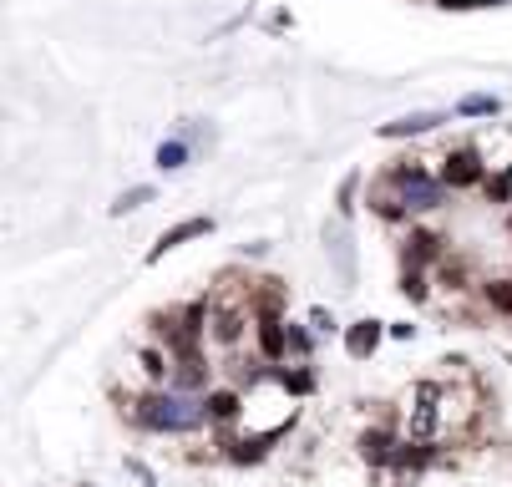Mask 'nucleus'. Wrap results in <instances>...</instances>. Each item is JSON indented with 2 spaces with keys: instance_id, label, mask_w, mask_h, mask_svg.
Returning a JSON list of instances; mask_svg holds the SVG:
<instances>
[{
  "instance_id": "nucleus-1",
  "label": "nucleus",
  "mask_w": 512,
  "mask_h": 487,
  "mask_svg": "<svg viewBox=\"0 0 512 487\" xmlns=\"http://www.w3.org/2000/svg\"><path fill=\"white\" fill-rule=\"evenodd\" d=\"M203 416H208V401L193 391H178V386H158L142 401H132V422L153 427V432H193Z\"/></svg>"
},
{
  "instance_id": "nucleus-2",
  "label": "nucleus",
  "mask_w": 512,
  "mask_h": 487,
  "mask_svg": "<svg viewBox=\"0 0 512 487\" xmlns=\"http://www.w3.org/2000/svg\"><path fill=\"white\" fill-rule=\"evenodd\" d=\"M391 178L401 183L406 208H416V214H426V208H442V198H447V183H442V178H431L421 163H396Z\"/></svg>"
},
{
  "instance_id": "nucleus-3",
  "label": "nucleus",
  "mask_w": 512,
  "mask_h": 487,
  "mask_svg": "<svg viewBox=\"0 0 512 487\" xmlns=\"http://www.w3.org/2000/svg\"><path fill=\"white\" fill-rule=\"evenodd\" d=\"M442 183H452V188H472V183H482V163H477V153H472V148H457V153H447Z\"/></svg>"
},
{
  "instance_id": "nucleus-4",
  "label": "nucleus",
  "mask_w": 512,
  "mask_h": 487,
  "mask_svg": "<svg viewBox=\"0 0 512 487\" xmlns=\"http://www.w3.org/2000/svg\"><path fill=\"white\" fill-rule=\"evenodd\" d=\"M203 401H208V416H213L218 427H234L239 416H244V396H239L234 386H218V391H208Z\"/></svg>"
},
{
  "instance_id": "nucleus-5",
  "label": "nucleus",
  "mask_w": 512,
  "mask_h": 487,
  "mask_svg": "<svg viewBox=\"0 0 512 487\" xmlns=\"http://www.w3.org/2000/svg\"><path fill=\"white\" fill-rule=\"evenodd\" d=\"M376 345H381V320H360V325L345 330V351H350L355 361H365Z\"/></svg>"
},
{
  "instance_id": "nucleus-6",
  "label": "nucleus",
  "mask_w": 512,
  "mask_h": 487,
  "mask_svg": "<svg viewBox=\"0 0 512 487\" xmlns=\"http://www.w3.org/2000/svg\"><path fill=\"white\" fill-rule=\"evenodd\" d=\"M371 203H376V214H386V219L411 214V208H406V193H401V183H396V178H381V183L371 188Z\"/></svg>"
},
{
  "instance_id": "nucleus-7",
  "label": "nucleus",
  "mask_w": 512,
  "mask_h": 487,
  "mask_svg": "<svg viewBox=\"0 0 512 487\" xmlns=\"http://www.w3.org/2000/svg\"><path fill=\"white\" fill-rule=\"evenodd\" d=\"M208 229H213L208 219H183L178 229H168V234L153 244V254H148V259H163L168 249H178V244H188V239H198V234H208Z\"/></svg>"
},
{
  "instance_id": "nucleus-8",
  "label": "nucleus",
  "mask_w": 512,
  "mask_h": 487,
  "mask_svg": "<svg viewBox=\"0 0 512 487\" xmlns=\"http://www.w3.org/2000/svg\"><path fill=\"white\" fill-rule=\"evenodd\" d=\"M396 447H401V442H391V432H381V427L360 437V457H365V462H391Z\"/></svg>"
},
{
  "instance_id": "nucleus-9",
  "label": "nucleus",
  "mask_w": 512,
  "mask_h": 487,
  "mask_svg": "<svg viewBox=\"0 0 512 487\" xmlns=\"http://www.w3.org/2000/svg\"><path fill=\"white\" fill-rule=\"evenodd\" d=\"M436 122H442V112H416V117H401V122H386L381 132H386V137H411V132H431Z\"/></svg>"
},
{
  "instance_id": "nucleus-10",
  "label": "nucleus",
  "mask_w": 512,
  "mask_h": 487,
  "mask_svg": "<svg viewBox=\"0 0 512 487\" xmlns=\"http://www.w3.org/2000/svg\"><path fill=\"white\" fill-rule=\"evenodd\" d=\"M411 249H406V259L411 264H426V259H436V254H442V244H436V234H426V229H416L411 239H406Z\"/></svg>"
},
{
  "instance_id": "nucleus-11",
  "label": "nucleus",
  "mask_w": 512,
  "mask_h": 487,
  "mask_svg": "<svg viewBox=\"0 0 512 487\" xmlns=\"http://www.w3.org/2000/svg\"><path fill=\"white\" fill-rule=\"evenodd\" d=\"M497 112H502V102L497 97H482V92L462 102V117H497Z\"/></svg>"
},
{
  "instance_id": "nucleus-12",
  "label": "nucleus",
  "mask_w": 512,
  "mask_h": 487,
  "mask_svg": "<svg viewBox=\"0 0 512 487\" xmlns=\"http://www.w3.org/2000/svg\"><path fill=\"white\" fill-rule=\"evenodd\" d=\"M142 203H153V188H127V193L112 203V214H132V208H142Z\"/></svg>"
},
{
  "instance_id": "nucleus-13",
  "label": "nucleus",
  "mask_w": 512,
  "mask_h": 487,
  "mask_svg": "<svg viewBox=\"0 0 512 487\" xmlns=\"http://www.w3.org/2000/svg\"><path fill=\"white\" fill-rule=\"evenodd\" d=\"M183 163H188V143H178V137H173V143L158 148V168H183Z\"/></svg>"
},
{
  "instance_id": "nucleus-14",
  "label": "nucleus",
  "mask_w": 512,
  "mask_h": 487,
  "mask_svg": "<svg viewBox=\"0 0 512 487\" xmlns=\"http://www.w3.org/2000/svg\"><path fill=\"white\" fill-rule=\"evenodd\" d=\"M330 249H335V259H340V280H350V274H355V259H350V239H345V234H330Z\"/></svg>"
},
{
  "instance_id": "nucleus-15",
  "label": "nucleus",
  "mask_w": 512,
  "mask_h": 487,
  "mask_svg": "<svg viewBox=\"0 0 512 487\" xmlns=\"http://www.w3.org/2000/svg\"><path fill=\"white\" fill-rule=\"evenodd\" d=\"M487 305H492V310H502V315H512V280L487 285Z\"/></svg>"
},
{
  "instance_id": "nucleus-16",
  "label": "nucleus",
  "mask_w": 512,
  "mask_h": 487,
  "mask_svg": "<svg viewBox=\"0 0 512 487\" xmlns=\"http://www.w3.org/2000/svg\"><path fill=\"white\" fill-rule=\"evenodd\" d=\"M401 285H406V295H411V300H426V280H421V269H416V264L406 269V280H401Z\"/></svg>"
}]
</instances>
